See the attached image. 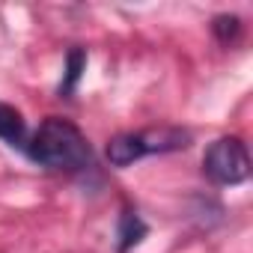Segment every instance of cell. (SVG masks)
<instances>
[{
    "mask_svg": "<svg viewBox=\"0 0 253 253\" xmlns=\"http://www.w3.org/2000/svg\"><path fill=\"white\" fill-rule=\"evenodd\" d=\"M0 140L12 149H24L30 134H27V122L21 116V110H15L12 104L0 101Z\"/></svg>",
    "mask_w": 253,
    "mask_h": 253,
    "instance_id": "cell-4",
    "label": "cell"
},
{
    "mask_svg": "<svg viewBox=\"0 0 253 253\" xmlns=\"http://www.w3.org/2000/svg\"><path fill=\"white\" fill-rule=\"evenodd\" d=\"M84 66H86V54H84L81 48L69 51V63H66V78H63V84H60V92H63V95H69V92L75 89V84H78V78H81Z\"/></svg>",
    "mask_w": 253,
    "mask_h": 253,
    "instance_id": "cell-6",
    "label": "cell"
},
{
    "mask_svg": "<svg viewBox=\"0 0 253 253\" xmlns=\"http://www.w3.org/2000/svg\"><path fill=\"white\" fill-rule=\"evenodd\" d=\"M203 173L220 188L241 185L250 176V155H247L244 140L241 137H217L203 155Z\"/></svg>",
    "mask_w": 253,
    "mask_h": 253,
    "instance_id": "cell-3",
    "label": "cell"
},
{
    "mask_svg": "<svg viewBox=\"0 0 253 253\" xmlns=\"http://www.w3.org/2000/svg\"><path fill=\"white\" fill-rule=\"evenodd\" d=\"M214 33H217L223 42H229V36H235V33H238V18H229V15L214 18Z\"/></svg>",
    "mask_w": 253,
    "mask_h": 253,
    "instance_id": "cell-7",
    "label": "cell"
},
{
    "mask_svg": "<svg viewBox=\"0 0 253 253\" xmlns=\"http://www.w3.org/2000/svg\"><path fill=\"white\" fill-rule=\"evenodd\" d=\"M191 143V134L182 128H146V131H131V134H119L107 143V161L113 167H131L134 161L146 155H164L185 149Z\"/></svg>",
    "mask_w": 253,
    "mask_h": 253,
    "instance_id": "cell-2",
    "label": "cell"
},
{
    "mask_svg": "<svg viewBox=\"0 0 253 253\" xmlns=\"http://www.w3.org/2000/svg\"><path fill=\"white\" fill-rule=\"evenodd\" d=\"M146 232H149V229H146V223L140 220L137 211H125V214L119 217V250H122V253L131 250L134 244L143 241Z\"/></svg>",
    "mask_w": 253,
    "mask_h": 253,
    "instance_id": "cell-5",
    "label": "cell"
},
{
    "mask_svg": "<svg viewBox=\"0 0 253 253\" xmlns=\"http://www.w3.org/2000/svg\"><path fill=\"white\" fill-rule=\"evenodd\" d=\"M24 152L33 164H39L45 170H60V173H78V170L89 167V161H92V149H89L86 137L81 134V128L60 116H48L30 134Z\"/></svg>",
    "mask_w": 253,
    "mask_h": 253,
    "instance_id": "cell-1",
    "label": "cell"
}]
</instances>
